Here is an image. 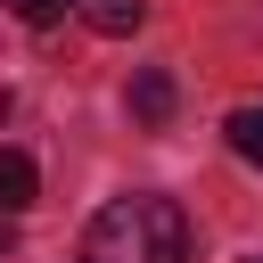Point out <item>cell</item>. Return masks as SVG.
<instances>
[{
    "instance_id": "1",
    "label": "cell",
    "mask_w": 263,
    "mask_h": 263,
    "mask_svg": "<svg viewBox=\"0 0 263 263\" xmlns=\"http://www.w3.org/2000/svg\"><path fill=\"white\" fill-rule=\"evenodd\" d=\"M82 263H189V214L156 189L115 197L82 230Z\"/></svg>"
},
{
    "instance_id": "2",
    "label": "cell",
    "mask_w": 263,
    "mask_h": 263,
    "mask_svg": "<svg viewBox=\"0 0 263 263\" xmlns=\"http://www.w3.org/2000/svg\"><path fill=\"white\" fill-rule=\"evenodd\" d=\"M33 189H41L33 156H25V148H0V214H25V205H33Z\"/></svg>"
},
{
    "instance_id": "3",
    "label": "cell",
    "mask_w": 263,
    "mask_h": 263,
    "mask_svg": "<svg viewBox=\"0 0 263 263\" xmlns=\"http://www.w3.org/2000/svg\"><path fill=\"white\" fill-rule=\"evenodd\" d=\"M74 8H82V25H90V33H107V41L140 33V16H148V0H74Z\"/></svg>"
},
{
    "instance_id": "4",
    "label": "cell",
    "mask_w": 263,
    "mask_h": 263,
    "mask_svg": "<svg viewBox=\"0 0 263 263\" xmlns=\"http://www.w3.org/2000/svg\"><path fill=\"white\" fill-rule=\"evenodd\" d=\"M132 115H140V123H164V115H173V74H164V66H140V74H132Z\"/></svg>"
},
{
    "instance_id": "5",
    "label": "cell",
    "mask_w": 263,
    "mask_h": 263,
    "mask_svg": "<svg viewBox=\"0 0 263 263\" xmlns=\"http://www.w3.org/2000/svg\"><path fill=\"white\" fill-rule=\"evenodd\" d=\"M230 148H238L247 164H263V107H238V115H230Z\"/></svg>"
},
{
    "instance_id": "6",
    "label": "cell",
    "mask_w": 263,
    "mask_h": 263,
    "mask_svg": "<svg viewBox=\"0 0 263 263\" xmlns=\"http://www.w3.org/2000/svg\"><path fill=\"white\" fill-rule=\"evenodd\" d=\"M8 8H16V16H25V25H58V16H66V8H74V0H8Z\"/></svg>"
}]
</instances>
